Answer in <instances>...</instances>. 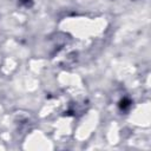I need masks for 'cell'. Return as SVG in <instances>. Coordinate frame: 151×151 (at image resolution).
I'll list each match as a JSON object with an SVG mask.
<instances>
[{
	"mask_svg": "<svg viewBox=\"0 0 151 151\" xmlns=\"http://www.w3.org/2000/svg\"><path fill=\"white\" fill-rule=\"evenodd\" d=\"M129 104H130V101H129V100H124V101L122 100V101H120V107H122V109H125V107H127V106H129Z\"/></svg>",
	"mask_w": 151,
	"mask_h": 151,
	"instance_id": "cell-1",
	"label": "cell"
}]
</instances>
